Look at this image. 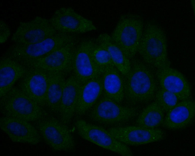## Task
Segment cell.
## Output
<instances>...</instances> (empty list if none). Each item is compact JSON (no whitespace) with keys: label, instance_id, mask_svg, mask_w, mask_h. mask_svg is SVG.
<instances>
[{"label":"cell","instance_id":"52a82bcc","mask_svg":"<svg viewBox=\"0 0 195 156\" xmlns=\"http://www.w3.org/2000/svg\"><path fill=\"white\" fill-rule=\"evenodd\" d=\"M34 123L45 143L53 150L69 152L75 149L73 136L67 125L59 119L47 116Z\"/></svg>","mask_w":195,"mask_h":156},{"label":"cell","instance_id":"3957f363","mask_svg":"<svg viewBox=\"0 0 195 156\" xmlns=\"http://www.w3.org/2000/svg\"><path fill=\"white\" fill-rule=\"evenodd\" d=\"M76 40L75 34L58 32L35 43L29 44L14 43L8 48L5 55L24 65L42 58Z\"/></svg>","mask_w":195,"mask_h":156},{"label":"cell","instance_id":"7c38bea8","mask_svg":"<svg viewBox=\"0 0 195 156\" xmlns=\"http://www.w3.org/2000/svg\"><path fill=\"white\" fill-rule=\"evenodd\" d=\"M57 33L49 19L37 16L28 21L21 22L11 39L16 44H31L42 41Z\"/></svg>","mask_w":195,"mask_h":156},{"label":"cell","instance_id":"6da1fadb","mask_svg":"<svg viewBox=\"0 0 195 156\" xmlns=\"http://www.w3.org/2000/svg\"><path fill=\"white\" fill-rule=\"evenodd\" d=\"M131 60L130 70L124 76V100L129 106L148 103L159 87L154 68L139 59Z\"/></svg>","mask_w":195,"mask_h":156},{"label":"cell","instance_id":"30bf717a","mask_svg":"<svg viewBox=\"0 0 195 156\" xmlns=\"http://www.w3.org/2000/svg\"><path fill=\"white\" fill-rule=\"evenodd\" d=\"M76 40L53 51L46 56L24 65L46 72L66 73L72 70L74 52L77 44Z\"/></svg>","mask_w":195,"mask_h":156},{"label":"cell","instance_id":"4fadbf2b","mask_svg":"<svg viewBox=\"0 0 195 156\" xmlns=\"http://www.w3.org/2000/svg\"><path fill=\"white\" fill-rule=\"evenodd\" d=\"M93 40L89 38L82 40L77 44L74 53L72 71L82 84L100 76L103 72L91 57L90 49Z\"/></svg>","mask_w":195,"mask_h":156},{"label":"cell","instance_id":"277c9868","mask_svg":"<svg viewBox=\"0 0 195 156\" xmlns=\"http://www.w3.org/2000/svg\"><path fill=\"white\" fill-rule=\"evenodd\" d=\"M141 16L127 13L119 18L110 35L114 43L130 60L137 52L144 28Z\"/></svg>","mask_w":195,"mask_h":156},{"label":"cell","instance_id":"5bb4252c","mask_svg":"<svg viewBox=\"0 0 195 156\" xmlns=\"http://www.w3.org/2000/svg\"><path fill=\"white\" fill-rule=\"evenodd\" d=\"M0 127L14 142L35 145L41 140L35 126L26 121L4 116L0 119Z\"/></svg>","mask_w":195,"mask_h":156},{"label":"cell","instance_id":"ffe728a7","mask_svg":"<svg viewBox=\"0 0 195 156\" xmlns=\"http://www.w3.org/2000/svg\"><path fill=\"white\" fill-rule=\"evenodd\" d=\"M103 94L101 76L82 84L75 115L78 116L84 115L95 104Z\"/></svg>","mask_w":195,"mask_h":156},{"label":"cell","instance_id":"5b68a950","mask_svg":"<svg viewBox=\"0 0 195 156\" xmlns=\"http://www.w3.org/2000/svg\"><path fill=\"white\" fill-rule=\"evenodd\" d=\"M0 111L4 116L35 122L48 116L47 113L19 87H13L0 98Z\"/></svg>","mask_w":195,"mask_h":156},{"label":"cell","instance_id":"ba28073f","mask_svg":"<svg viewBox=\"0 0 195 156\" xmlns=\"http://www.w3.org/2000/svg\"><path fill=\"white\" fill-rule=\"evenodd\" d=\"M74 126L78 135L84 139L120 155L133 156L128 146L115 139L107 129L82 119L77 120Z\"/></svg>","mask_w":195,"mask_h":156},{"label":"cell","instance_id":"d6986e66","mask_svg":"<svg viewBox=\"0 0 195 156\" xmlns=\"http://www.w3.org/2000/svg\"><path fill=\"white\" fill-rule=\"evenodd\" d=\"M28 68L18 61L4 55L0 60V97L1 98L13 87L23 76Z\"/></svg>","mask_w":195,"mask_h":156},{"label":"cell","instance_id":"8992f818","mask_svg":"<svg viewBox=\"0 0 195 156\" xmlns=\"http://www.w3.org/2000/svg\"><path fill=\"white\" fill-rule=\"evenodd\" d=\"M88 112L89 117L93 121L116 126L129 122L140 113L137 107L122 105L103 95Z\"/></svg>","mask_w":195,"mask_h":156},{"label":"cell","instance_id":"484cf974","mask_svg":"<svg viewBox=\"0 0 195 156\" xmlns=\"http://www.w3.org/2000/svg\"><path fill=\"white\" fill-rule=\"evenodd\" d=\"M154 100L165 113L180 101L175 94L160 87L156 93Z\"/></svg>","mask_w":195,"mask_h":156},{"label":"cell","instance_id":"9c48e42d","mask_svg":"<svg viewBox=\"0 0 195 156\" xmlns=\"http://www.w3.org/2000/svg\"><path fill=\"white\" fill-rule=\"evenodd\" d=\"M49 20L53 28L58 33L75 34L97 29L91 20L77 13L71 7H63L58 9Z\"/></svg>","mask_w":195,"mask_h":156},{"label":"cell","instance_id":"9a60e30c","mask_svg":"<svg viewBox=\"0 0 195 156\" xmlns=\"http://www.w3.org/2000/svg\"><path fill=\"white\" fill-rule=\"evenodd\" d=\"M27 68V71L20 79L18 87L39 105L46 106L48 73L36 68Z\"/></svg>","mask_w":195,"mask_h":156},{"label":"cell","instance_id":"ac0fdd59","mask_svg":"<svg viewBox=\"0 0 195 156\" xmlns=\"http://www.w3.org/2000/svg\"><path fill=\"white\" fill-rule=\"evenodd\" d=\"M82 85L74 74L66 80L58 113L59 119L67 125L75 114Z\"/></svg>","mask_w":195,"mask_h":156},{"label":"cell","instance_id":"cb8c5ba5","mask_svg":"<svg viewBox=\"0 0 195 156\" xmlns=\"http://www.w3.org/2000/svg\"><path fill=\"white\" fill-rule=\"evenodd\" d=\"M164 117V112L154 101L140 113L135 125L149 129L156 128L162 125Z\"/></svg>","mask_w":195,"mask_h":156},{"label":"cell","instance_id":"8fae6325","mask_svg":"<svg viewBox=\"0 0 195 156\" xmlns=\"http://www.w3.org/2000/svg\"><path fill=\"white\" fill-rule=\"evenodd\" d=\"M107 130L115 139L127 146L145 145L161 141L165 137L164 132L160 129L136 125L114 126Z\"/></svg>","mask_w":195,"mask_h":156},{"label":"cell","instance_id":"44dd1931","mask_svg":"<svg viewBox=\"0 0 195 156\" xmlns=\"http://www.w3.org/2000/svg\"><path fill=\"white\" fill-rule=\"evenodd\" d=\"M101 76L103 95L121 104L124 99V76L114 66L104 69Z\"/></svg>","mask_w":195,"mask_h":156},{"label":"cell","instance_id":"e0dca14e","mask_svg":"<svg viewBox=\"0 0 195 156\" xmlns=\"http://www.w3.org/2000/svg\"><path fill=\"white\" fill-rule=\"evenodd\" d=\"M195 114L194 100L191 99L180 101L166 113L161 125L170 130L184 129L192 123Z\"/></svg>","mask_w":195,"mask_h":156},{"label":"cell","instance_id":"7402d4cb","mask_svg":"<svg viewBox=\"0 0 195 156\" xmlns=\"http://www.w3.org/2000/svg\"><path fill=\"white\" fill-rule=\"evenodd\" d=\"M47 73L48 83L46 95V106L52 112L58 113L66 80L65 73L57 72Z\"/></svg>","mask_w":195,"mask_h":156},{"label":"cell","instance_id":"7a4b0ae2","mask_svg":"<svg viewBox=\"0 0 195 156\" xmlns=\"http://www.w3.org/2000/svg\"><path fill=\"white\" fill-rule=\"evenodd\" d=\"M167 47L166 36L163 29L152 22L146 23L137 51L143 61L156 69L170 67Z\"/></svg>","mask_w":195,"mask_h":156},{"label":"cell","instance_id":"2e32d148","mask_svg":"<svg viewBox=\"0 0 195 156\" xmlns=\"http://www.w3.org/2000/svg\"><path fill=\"white\" fill-rule=\"evenodd\" d=\"M156 76L160 88L175 94L179 101L192 99V89L186 77L170 67L156 69Z\"/></svg>","mask_w":195,"mask_h":156},{"label":"cell","instance_id":"603a6c76","mask_svg":"<svg viewBox=\"0 0 195 156\" xmlns=\"http://www.w3.org/2000/svg\"><path fill=\"white\" fill-rule=\"evenodd\" d=\"M109 54L115 67L125 76L130 68V60L114 43L110 35L106 33L100 34L95 40Z\"/></svg>","mask_w":195,"mask_h":156},{"label":"cell","instance_id":"83f0119b","mask_svg":"<svg viewBox=\"0 0 195 156\" xmlns=\"http://www.w3.org/2000/svg\"><path fill=\"white\" fill-rule=\"evenodd\" d=\"M191 3L192 7L193 10V11L194 12V13H195V0H191Z\"/></svg>","mask_w":195,"mask_h":156},{"label":"cell","instance_id":"d4e9b609","mask_svg":"<svg viewBox=\"0 0 195 156\" xmlns=\"http://www.w3.org/2000/svg\"><path fill=\"white\" fill-rule=\"evenodd\" d=\"M90 54L93 62L102 71L107 68L115 66L108 51L97 43L95 40L93 39L92 42Z\"/></svg>","mask_w":195,"mask_h":156},{"label":"cell","instance_id":"4316f807","mask_svg":"<svg viewBox=\"0 0 195 156\" xmlns=\"http://www.w3.org/2000/svg\"><path fill=\"white\" fill-rule=\"evenodd\" d=\"M10 34V29L7 24L3 20L0 21V43H5Z\"/></svg>","mask_w":195,"mask_h":156}]
</instances>
